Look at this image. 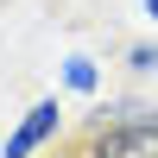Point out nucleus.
<instances>
[{
  "instance_id": "20e7f679",
  "label": "nucleus",
  "mask_w": 158,
  "mask_h": 158,
  "mask_svg": "<svg viewBox=\"0 0 158 158\" xmlns=\"http://www.w3.org/2000/svg\"><path fill=\"white\" fill-rule=\"evenodd\" d=\"M146 13H152V19H158V0H146Z\"/></svg>"
},
{
  "instance_id": "f03ea898",
  "label": "nucleus",
  "mask_w": 158,
  "mask_h": 158,
  "mask_svg": "<svg viewBox=\"0 0 158 158\" xmlns=\"http://www.w3.org/2000/svg\"><path fill=\"white\" fill-rule=\"evenodd\" d=\"M57 120H63V114H57V101H38V108L19 120V133L6 139V158H32V152L44 146L51 133H57Z\"/></svg>"
},
{
  "instance_id": "7ed1b4c3",
  "label": "nucleus",
  "mask_w": 158,
  "mask_h": 158,
  "mask_svg": "<svg viewBox=\"0 0 158 158\" xmlns=\"http://www.w3.org/2000/svg\"><path fill=\"white\" fill-rule=\"evenodd\" d=\"M63 76H70V89H82V95L95 89V63H89V57H70V70H63Z\"/></svg>"
},
{
  "instance_id": "f257e3e1",
  "label": "nucleus",
  "mask_w": 158,
  "mask_h": 158,
  "mask_svg": "<svg viewBox=\"0 0 158 158\" xmlns=\"http://www.w3.org/2000/svg\"><path fill=\"white\" fill-rule=\"evenodd\" d=\"M95 158H158V120H120L95 133Z\"/></svg>"
}]
</instances>
